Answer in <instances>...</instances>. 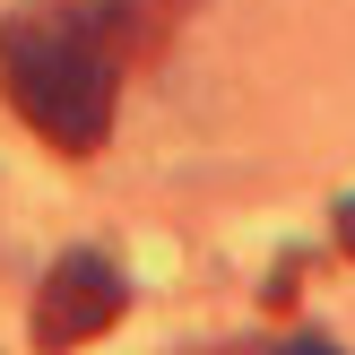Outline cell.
I'll return each instance as SVG.
<instances>
[{
    "label": "cell",
    "instance_id": "6da1fadb",
    "mask_svg": "<svg viewBox=\"0 0 355 355\" xmlns=\"http://www.w3.org/2000/svg\"><path fill=\"white\" fill-rule=\"evenodd\" d=\"M0 87L35 139H52L61 156H96L113 130L121 61L78 0H26L0 17Z\"/></svg>",
    "mask_w": 355,
    "mask_h": 355
},
{
    "label": "cell",
    "instance_id": "7a4b0ae2",
    "mask_svg": "<svg viewBox=\"0 0 355 355\" xmlns=\"http://www.w3.org/2000/svg\"><path fill=\"white\" fill-rule=\"evenodd\" d=\"M121 304H130V286H121V269L104 252H69V260H52V277H44V295H35V347H87V338H104V329L121 321Z\"/></svg>",
    "mask_w": 355,
    "mask_h": 355
},
{
    "label": "cell",
    "instance_id": "3957f363",
    "mask_svg": "<svg viewBox=\"0 0 355 355\" xmlns=\"http://www.w3.org/2000/svg\"><path fill=\"white\" fill-rule=\"evenodd\" d=\"M338 252L355 260V200H338Z\"/></svg>",
    "mask_w": 355,
    "mask_h": 355
}]
</instances>
